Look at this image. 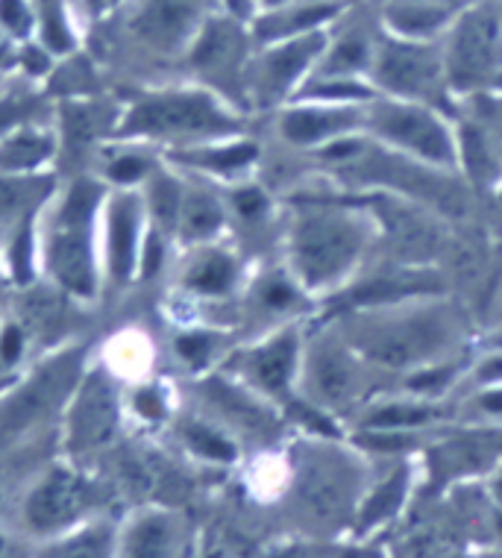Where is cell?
I'll list each match as a JSON object with an SVG mask.
<instances>
[{
    "mask_svg": "<svg viewBox=\"0 0 502 558\" xmlns=\"http://www.w3.org/2000/svg\"><path fill=\"white\" fill-rule=\"evenodd\" d=\"M103 192L91 180H79L59 197L41 227V262L50 279L74 298H95V218Z\"/></svg>",
    "mask_w": 502,
    "mask_h": 558,
    "instance_id": "obj_1",
    "label": "cell"
},
{
    "mask_svg": "<svg viewBox=\"0 0 502 558\" xmlns=\"http://www.w3.org/2000/svg\"><path fill=\"white\" fill-rule=\"evenodd\" d=\"M235 124L223 116L212 95L168 88L138 97L124 116L121 135H162V138H194V135L232 133Z\"/></svg>",
    "mask_w": 502,
    "mask_h": 558,
    "instance_id": "obj_2",
    "label": "cell"
},
{
    "mask_svg": "<svg viewBox=\"0 0 502 558\" xmlns=\"http://www.w3.org/2000/svg\"><path fill=\"white\" fill-rule=\"evenodd\" d=\"M212 0H124L118 7L121 29L154 53H188L204 29Z\"/></svg>",
    "mask_w": 502,
    "mask_h": 558,
    "instance_id": "obj_3",
    "label": "cell"
},
{
    "mask_svg": "<svg viewBox=\"0 0 502 558\" xmlns=\"http://www.w3.org/2000/svg\"><path fill=\"white\" fill-rule=\"evenodd\" d=\"M362 232L347 218L332 215H309L303 218L294 232V256L299 274L309 286H327L341 270L347 268L356 256Z\"/></svg>",
    "mask_w": 502,
    "mask_h": 558,
    "instance_id": "obj_4",
    "label": "cell"
},
{
    "mask_svg": "<svg viewBox=\"0 0 502 558\" xmlns=\"http://www.w3.org/2000/svg\"><path fill=\"white\" fill-rule=\"evenodd\" d=\"M450 77L458 86H476L502 65V24L488 10L467 12L450 39Z\"/></svg>",
    "mask_w": 502,
    "mask_h": 558,
    "instance_id": "obj_5",
    "label": "cell"
},
{
    "mask_svg": "<svg viewBox=\"0 0 502 558\" xmlns=\"http://www.w3.org/2000/svg\"><path fill=\"white\" fill-rule=\"evenodd\" d=\"M142 221L145 197L130 189H118L107 206V274L115 286H126L138 270L142 256Z\"/></svg>",
    "mask_w": 502,
    "mask_h": 558,
    "instance_id": "obj_6",
    "label": "cell"
},
{
    "mask_svg": "<svg viewBox=\"0 0 502 558\" xmlns=\"http://www.w3.org/2000/svg\"><path fill=\"white\" fill-rule=\"evenodd\" d=\"M323 36L306 33L297 39H282V45L265 50L259 62L253 65V86L261 97H282L291 83L306 71L311 59L320 53Z\"/></svg>",
    "mask_w": 502,
    "mask_h": 558,
    "instance_id": "obj_7",
    "label": "cell"
},
{
    "mask_svg": "<svg viewBox=\"0 0 502 558\" xmlns=\"http://www.w3.org/2000/svg\"><path fill=\"white\" fill-rule=\"evenodd\" d=\"M83 506H86L83 482L74 473L57 471L33 492L27 502V518L39 532H50L71 523L83 511Z\"/></svg>",
    "mask_w": 502,
    "mask_h": 558,
    "instance_id": "obj_8",
    "label": "cell"
},
{
    "mask_svg": "<svg viewBox=\"0 0 502 558\" xmlns=\"http://www.w3.org/2000/svg\"><path fill=\"white\" fill-rule=\"evenodd\" d=\"M53 189V177L41 173H0V244L10 247L15 232L41 209V201Z\"/></svg>",
    "mask_w": 502,
    "mask_h": 558,
    "instance_id": "obj_9",
    "label": "cell"
},
{
    "mask_svg": "<svg viewBox=\"0 0 502 558\" xmlns=\"http://www.w3.org/2000/svg\"><path fill=\"white\" fill-rule=\"evenodd\" d=\"M379 130L388 138L400 142V145L412 147L415 154L426 156V159H434V162H450L453 159L450 135L426 112H417V109H382Z\"/></svg>",
    "mask_w": 502,
    "mask_h": 558,
    "instance_id": "obj_10",
    "label": "cell"
},
{
    "mask_svg": "<svg viewBox=\"0 0 502 558\" xmlns=\"http://www.w3.org/2000/svg\"><path fill=\"white\" fill-rule=\"evenodd\" d=\"M379 83L400 95H426L438 86V59L415 45H388L379 57Z\"/></svg>",
    "mask_w": 502,
    "mask_h": 558,
    "instance_id": "obj_11",
    "label": "cell"
},
{
    "mask_svg": "<svg viewBox=\"0 0 502 558\" xmlns=\"http://www.w3.org/2000/svg\"><path fill=\"white\" fill-rule=\"evenodd\" d=\"M188 59L209 77L235 74L244 59V33L230 19H209L188 48Z\"/></svg>",
    "mask_w": 502,
    "mask_h": 558,
    "instance_id": "obj_12",
    "label": "cell"
},
{
    "mask_svg": "<svg viewBox=\"0 0 502 558\" xmlns=\"http://www.w3.org/2000/svg\"><path fill=\"white\" fill-rule=\"evenodd\" d=\"M115 397L103 379H91L83 388L74 417H71V441H74V447H95V444L107 441L115 429Z\"/></svg>",
    "mask_w": 502,
    "mask_h": 558,
    "instance_id": "obj_13",
    "label": "cell"
},
{
    "mask_svg": "<svg viewBox=\"0 0 502 558\" xmlns=\"http://www.w3.org/2000/svg\"><path fill=\"white\" fill-rule=\"evenodd\" d=\"M441 341H444V329L438 324L412 320V324L391 327L388 332H377L370 338V353L391 365H406V362L429 356Z\"/></svg>",
    "mask_w": 502,
    "mask_h": 558,
    "instance_id": "obj_14",
    "label": "cell"
},
{
    "mask_svg": "<svg viewBox=\"0 0 502 558\" xmlns=\"http://www.w3.org/2000/svg\"><path fill=\"white\" fill-rule=\"evenodd\" d=\"M57 150L50 130L19 124L0 135V173H36Z\"/></svg>",
    "mask_w": 502,
    "mask_h": 558,
    "instance_id": "obj_15",
    "label": "cell"
},
{
    "mask_svg": "<svg viewBox=\"0 0 502 558\" xmlns=\"http://www.w3.org/2000/svg\"><path fill=\"white\" fill-rule=\"evenodd\" d=\"M311 391H318L327 403H344L356 391V374L347 356L339 350H320L318 359H311Z\"/></svg>",
    "mask_w": 502,
    "mask_h": 558,
    "instance_id": "obj_16",
    "label": "cell"
},
{
    "mask_svg": "<svg viewBox=\"0 0 502 558\" xmlns=\"http://www.w3.org/2000/svg\"><path fill=\"white\" fill-rule=\"evenodd\" d=\"M174 526L168 518L138 520L124 547V558H174Z\"/></svg>",
    "mask_w": 502,
    "mask_h": 558,
    "instance_id": "obj_17",
    "label": "cell"
},
{
    "mask_svg": "<svg viewBox=\"0 0 502 558\" xmlns=\"http://www.w3.org/2000/svg\"><path fill=\"white\" fill-rule=\"evenodd\" d=\"M294 350H297L294 336H282L253 356L250 371L256 374L261 386L271 388V391H280L289 383L291 367H294Z\"/></svg>",
    "mask_w": 502,
    "mask_h": 558,
    "instance_id": "obj_18",
    "label": "cell"
},
{
    "mask_svg": "<svg viewBox=\"0 0 502 558\" xmlns=\"http://www.w3.org/2000/svg\"><path fill=\"white\" fill-rule=\"evenodd\" d=\"M353 124L350 112H291L282 121V133L297 145H311Z\"/></svg>",
    "mask_w": 502,
    "mask_h": 558,
    "instance_id": "obj_19",
    "label": "cell"
},
{
    "mask_svg": "<svg viewBox=\"0 0 502 558\" xmlns=\"http://www.w3.org/2000/svg\"><path fill=\"white\" fill-rule=\"evenodd\" d=\"M221 206L204 192L183 194V209H180V230L188 239H206L221 227Z\"/></svg>",
    "mask_w": 502,
    "mask_h": 558,
    "instance_id": "obj_20",
    "label": "cell"
},
{
    "mask_svg": "<svg viewBox=\"0 0 502 558\" xmlns=\"http://www.w3.org/2000/svg\"><path fill=\"white\" fill-rule=\"evenodd\" d=\"M232 279H235V265H232L230 256L209 253L200 262H194L188 277H185V286L192 291H200V294H223V291H230Z\"/></svg>",
    "mask_w": 502,
    "mask_h": 558,
    "instance_id": "obj_21",
    "label": "cell"
},
{
    "mask_svg": "<svg viewBox=\"0 0 502 558\" xmlns=\"http://www.w3.org/2000/svg\"><path fill=\"white\" fill-rule=\"evenodd\" d=\"M335 12V7H309V10H273L271 19H265L256 27L259 39H291L294 33H303L309 29L311 24H320L327 21L329 15Z\"/></svg>",
    "mask_w": 502,
    "mask_h": 558,
    "instance_id": "obj_22",
    "label": "cell"
},
{
    "mask_svg": "<svg viewBox=\"0 0 502 558\" xmlns=\"http://www.w3.org/2000/svg\"><path fill=\"white\" fill-rule=\"evenodd\" d=\"M256 147L253 145H226V147H200V150H185L176 154V159H183L197 168H212V171H238L244 165L253 162Z\"/></svg>",
    "mask_w": 502,
    "mask_h": 558,
    "instance_id": "obj_23",
    "label": "cell"
},
{
    "mask_svg": "<svg viewBox=\"0 0 502 558\" xmlns=\"http://www.w3.org/2000/svg\"><path fill=\"white\" fill-rule=\"evenodd\" d=\"M388 19L394 24L400 33H408V36H426V33H432L446 21V10L441 7H432V3H415V0H408V3H400L394 10L388 12Z\"/></svg>",
    "mask_w": 502,
    "mask_h": 558,
    "instance_id": "obj_24",
    "label": "cell"
},
{
    "mask_svg": "<svg viewBox=\"0 0 502 558\" xmlns=\"http://www.w3.org/2000/svg\"><path fill=\"white\" fill-rule=\"evenodd\" d=\"M145 209H150L162 227L180 223V209H183V192H180V185L174 180H168V177H154L150 185H147Z\"/></svg>",
    "mask_w": 502,
    "mask_h": 558,
    "instance_id": "obj_25",
    "label": "cell"
},
{
    "mask_svg": "<svg viewBox=\"0 0 502 558\" xmlns=\"http://www.w3.org/2000/svg\"><path fill=\"white\" fill-rule=\"evenodd\" d=\"M109 556V532L88 530L79 532L74 538L62 541L57 547H50L45 558H107Z\"/></svg>",
    "mask_w": 502,
    "mask_h": 558,
    "instance_id": "obj_26",
    "label": "cell"
},
{
    "mask_svg": "<svg viewBox=\"0 0 502 558\" xmlns=\"http://www.w3.org/2000/svg\"><path fill=\"white\" fill-rule=\"evenodd\" d=\"M0 27L7 29L19 45L36 39V10H33V0H0Z\"/></svg>",
    "mask_w": 502,
    "mask_h": 558,
    "instance_id": "obj_27",
    "label": "cell"
},
{
    "mask_svg": "<svg viewBox=\"0 0 502 558\" xmlns=\"http://www.w3.org/2000/svg\"><path fill=\"white\" fill-rule=\"evenodd\" d=\"M370 62V48L362 36H350V39L339 41L335 50L329 53L323 71L327 74H350V71H358Z\"/></svg>",
    "mask_w": 502,
    "mask_h": 558,
    "instance_id": "obj_28",
    "label": "cell"
},
{
    "mask_svg": "<svg viewBox=\"0 0 502 558\" xmlns=\"http://www.w3.org/2000/svg\"><path fill=\"white\" fill-rule=\"evenodd\" d=\"M147 173H150V162L138 154L115 156L107 168V177L115 185H133L138 183V180H145Z\"/></svg>",
    "mask_w": 502,
    "mask_h": 558,
    "instance_id": "obj_29",
    "label": "cell"
},
{
    "mask_svg": "<svg viewBox=\"0 0 502 558\" xmlns=\"http://www.w3.org/2000/svg\"><path fill=\"white\" fill-rule=\"evenodd\" d=\"M185 438H188L194 450L204 452V456H212V459H232L235 456L230 444L223 441L221 435H215L212 429H206V426H188Z\"/></svg>",
    "mask_w": 502,
    "mask_h": 558,
    "instance_id": "obj_30",
    "label": "cell"
},
{
    "mask_svg": "<svg viewBox=\"0 0 502 558\" xmlns=\"http://www.w3.org/2000/svg\"><path fill=\"white\" fill-rule=\"evenodd\" d=\"M432 412L429 409H417V405H391V409H382L370 417L374 426H417L429 421Z\"/></svg>",
    "mask_w": 502,
    "mask_h": 558,
    "instance_id": "obj_31",
    "label": "cell"
},
{
    "mask_svg": "<svg viewBox=\"0 0 502 558\" xmlns=\"http://www.w3.org/2000/svg\"><path fill=\"white\" fill-rule=\"evenodd\" d=\"M164 256V241L156 230L145 232V241H142V256H138V274L142 277H154L156 270L162 268Z\"/></svg>",
    "mask_w": 502,
    "mask_h": 558,
    "instance_id": "obj_32",
    "label": "cell"
},
{
    "mask_svg": "<svg viewBox=\"0 0 502 558\" xmlns=\"http://www.w3.org/2000/svg\"><path fill=\"white\" fill-rule=\"evenodd\" d=\"M21 353H24V332L15 324L3 327V332H0V359L7 365H12V362H19Z\"/></svg>",
    "mask_w": 502,
    "mask_h": 558,
    "instance_id": "obj_33",
    "label": "cell"
},
{
    "mask_svg": "<svg viewBox=\"0 0 502 558\" xmlns=\"http://www.w3.org/2000/svg\"><path fill=\"white\" fill-rule=\"evenodd\" d=\"M209 350H212V338L209 336H185L180 338V356L194 362V365H200L206 356H209Z\"/></svg>",
    "mask_w": 502,
    "mask_h": 558,
    "instance_id": "obj_34",
    "label": "cell"
},
{
    "mask_svg": "<svg viewBox=\"0 0 502 558\" xmlns=\"http://www.w3.org/2000/svg\"><path fill=\"white\" fill-rule=\"evenodd\" d=\"M19 57H21V45L12 39L7 29L0 27V77H3V74H10L12 68H19Z\"/></svg>",
    "mask_w": 502,
    "mask_h": 558,
    "instance_id": "obj_35",
    "label": "cell"
},
{
    "mask_svg": "<svg viewBox=\"0 0 502 558\" xmlns=\"http://www.w3.org/2000/svg\"><path fill=\"white\" fill-rule=\"evenodd\" d=\"M235 203H238V213L247 215V218H256V215L265 209V197H261V192H256V189H247V192L238 194Z\"/></svg>",
    "mask_w": 502,
    "mask_h": 558,
    "instance_id": "obj_36",
    "label": "cell"
},
{
    "mask_svg": "<svg viewBox=\"0 0 502 558\" xmlns=\"http://www.w3.org/2000/svg\"><path fill=\"white\" fill-rule=\"evenodd\" d=\"M124 0H83V7L91 19H103V15H112V12L121 7Z\"/></svg>",
    "mask_w": 502,
    "mask_h": 558,
    "instance_id": "obj_37",
    "label": "cell"
},
{
    "mask_svg": "<svg viewBox=\"0 0 502 558\" xmlns=\"http://www.w3.org/2000/svg\"><path fill=\"white\" fill-rule=\"evenodd\" d=\"M136 409L142 414H147V417H159V414H162V400H159L154 391H142V395L136 397Z\"/></svg>",
    "mask_w": 502,
    "mask_h": 558,
    "instance_id": "obj_38",
    "label": "cell"
},
{
    "mask_svg": "<svg viewBox=\"0 0 502 558\" xmlns=\"http://www.w3.org/2000/svg\"><path fill=\"white\" fill-rule=\"evenodd\" d=\"M318 92H320V95H323V97H365V95H367L365 88L344 86V83H339V86H320Z\"/></svg>",
    "mask_w": 502,
    "mask_h": 558,
    "instance_id": "obj_39",
    "label": "cell"
},
{
    "mask_svg": "<svg viewBox=\"0 0 502 558\" xmlns=\"http://www.w3.org/2000/svg\"><path fill=\"white\" fill-rule=\"evenodd\" d=\"M485 409H491V412H502V391L485 397Z\"/></svg>",
    "mask_w": 502,
    "mask_h": 558,
    "instance_id": "obj_40",
    "label": "cell"
},
{
    "mask_svg": "<svg viewBox=\"0 0 502 558\" xmlns=\"http://www.w3.org/2000/svg\"><path fill=\"white\" fill-rule=\"evenodd\" d=\"M497 376H502V362H493V365L485 367V379H497Z\"/></svg>",
    "mask_w": 502,
    "mask_h": 558,
    "instance_id": "obj_41",
    "label": "cell"
},
{
    "mask_svg": "<svg viewBox=\"0 0 502 558\" xmlns=\"http://www.w3.org/2000/svg\"><path fill=\"white\" fill-rule=\"evenodd\" d=\"M226 7L242 15V12H247V0H226Z\"/></svg>",
    "mask_w": 502,
    "mask_h": 558,
    "instance_id": "obj_42",
    "label": "cell"
},
{
    "mask_svg": "<svg viewBox=\"0 0 502 558\" xmlns=\"http://www.w3.org/2000/svg\"><path fill=\"white\" fill-rule=\"evenodd\" d=\"M285 3H291V0H261V7H268V10H282Z\"/></svg>",
    "mask_w": 502,
    "mask_h": 558,
    "instance_id": "obj_43",
    "label": "cell"
},
{
    "mask_svg": "<svg viewBox=\"0 0 502 558\" xmlns=\"http://www.w3.org/2000/svg\"><path fill=\"white\" fill-rule=\"evenodd\" d=\"M209 558H230V556H226L223 549H218V553H212V556H209Z\"/></svg>",
    "mask_w": 502,
    "mask_h": 558,
    "instance_id": "obj_44",
    "label": "cell"
},
{
    "mask_svg": "<svg viewBox=\"0 0 502 558\" xmlns=\"http://www.w3.org/2000/svg\"><path fill=\"white\" fill-rule=\"evenodd\" d=\"M500 497H502V482H500Z\"/></svg>",
    "mask_w": 502,
    "mask_h": 558,
    "instance_id": "obj_45",
    "label": "cell"
},
{
    "mask_svg": "<svg viewBox=\"0 0 502 558\" xmlns=\"http://www.w3.org/2000/svg\"><path fill=\"white\" fill-rule=\"evenodd\" d=\"M500 347H502V338H500Z\"/></svg>",
    "mask_w": 502,
    "mask_h": 558,
    "instance_id": "obj_46",
    "label": "cell"
}]
</instances>
